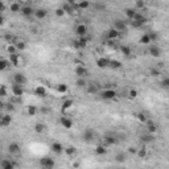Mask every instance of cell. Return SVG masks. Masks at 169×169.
Returning <instances> with one entry per match:
<instances>
[{"mask_svg":"<svg viewBox=\"0 0 169 169\" xmlns=\"http://www.w3.org/2000/svg\"><path fill=\"white\" fill-rule=\"evenodd\" d=\"M136 119L137 120H139L140 123H145L147 122V119H148V116H145V115L143 114V112H139L136 115Z\"/></svg>","mask_w":169,"mask_h":169,"instance_id":"cell-46","label":"cell"},{"mask_svg":"<svg viewBox=\"0 0 169 169\" xmlns=\"http://www.w3.org/2000/svg\"><path fill=\"white\" fill-rule=\"evenodd\" d=\"M87 32H88V26L84 24V23H79L75 26V34L78 37H83V36H87Z\"/></svg>","mask_w":169,"mask_h":169,"instance_id":"cell-4","label":"cell"},{"mask_svg":"<svg viewBox=\"0 0 169 169\" xmlns=\"http://www.w3.org/2000/svg\"><path fill=\"white\" fill-rule=\"evenodd\" d=\"M10 11L12 13H19L21 11V4L19 2H13L11 3V6H10Z\"/></svg>","mask_w":169,"mask_h":169,"instance_id":"cell-34","label":"cell"},{"mask_svg":"<svg viewBox=\"0 0 169 169\" xmlns=\"http://www.w3.org/2000/svg\"><path fill=\"white\" fill-rule=\"evenodd\" d=\"M144 124L147 126V131H148V133H155V132L157 131L156 124H155L152 120H149V119H147V122Z\"/></svg>","mask_w":169,"mask_h":169,"instance_id":"cell-26","label":"cell"},{"mask_svg":"<svg viewBox=\"0 0 169 169\" xmlns=\"http://www.w3.org/2000/svg\"><path fill=\"white\" fill-rule=\"evenodd\" d=\"M11 123H12V116L10 114H4V115L0 116V127H2V128L10 127Z\"/></svg>","mask_w":169,"mask_h":169,"instance_id":"cell-9","label":"cell"},{"mask_svg":"<svg viewBox=\"0 0 169 169\" xmlns=\"http://www.w3.org/2000/svg\"><path fill=\"white\" fill-rule=\"evenodd\" d=\"M64 152L66 153V156H69V157H73L74 155L77 153V149H75L73 145H68V147H64Z\"/></svg>","mask_w":169,"mask_h":169,"instance_id":"cell-31","label":"cell"},{"mask_svg":"<svg viewBox=\"0 0 169 169\" xmlns=\"http://www.w3.org/2000/svg\"><path fill=\"white\" fill-rule=\"evenodd\" d=\"M88 45V37L87 36H83V37H78L77 40L74 41V46L77 49H83Z\"/></svg>","mask_w":169,"mask_h":169,"instance_id":"cell-8","label":"cell"},{"mask_svg":"<svg viewBox=\"0 0 169 169\" xmlns=\"http://www.w3.org/2000/svg\"><path fill=\"white\" fill-rule=\"evenodd\" d=\"M8 61H10V64H12L15 68H20V66L24 65V58H23V56L20 54V52L10 54V58H8Z\"/></svg>","mask_w":169,"mask_h":169,"instance_id":"cell-1","label":"cell"},{"mask_svg":"<svg viewBox=\"0 0 169 169\" xmlns=\"http://www.w3.org/2000/svg\"><path fill=\"white\" fill-rule=\"evenodd\" d=\"M112 28H115L116 30H119V32H124V30L127 29V24H126V21H123V20H120V19H116L114 21V26Z\"/></svg>","mask_w":169,"mask_h":169,"instance_id":"cell-16","label":"cell"},{"mask_svg":"<svg viewBox=\"0 0 169 169\" xmlns=\"http://www.w3.org/2000/svg\"><path fill=\"white\" fill-rule=\"evenodd\" d=\"M15 167H17V164H15L10 159H3L2 161H0V168H3V169H12Z\"/></svg>","mask_w":169,"mask_h":169,"instance_id":"cell-18","label":"cell"},{"mask_svg":"<svg viewBox=\"0 0 169 169\" xmlns=\"http://www.w3.org/2000/svg\"><path fill=\"white\" fill-rule=\"evenodd\" d=\"M160 74H161V70H160V69H151L149 70V75H151V77L157 78V77H160Z\"/></svg>","mask_w":169,"mask_h":169,"instance_id":"cell-45","label":"cell"},{"mask_svg":"<svg viewBox=\"0 0 169 169\" xmlns=\"http://www.w3.org/2000/svg\"><path fill=\"white\" fill-rule=\"evenodd\" d=\"M88 7H90V2H88V0H78V2L75 3V8H77L78 11H86Z\"/></svg>","mask_w":169,"mask_h":169,"instance_id":"cell-21","label":"cell"},{"mask_svg":"<svg viewBox=\"0 0 169 169\" xmlns=\"http://www.w3.org/2000/svg\"><path fill=\"white\" fill-rule=\"evenodd\" d=\"M50 149H52L56 155H61V153H64V145H62V144L60 143V141H54V143H52Z\"/></svg>","mask_w":169,"mask_h":169,"instance_id":"cell-20","label":"cell"},{"mask_svg":"<svg viewBox=\"0 0 169 169\" xmlns=\"http://www.w3.org/2000/svg\"><path fill=\"white\" fill-rule=\"evenodd\" d=\"M54 160H53L52 157H42L41 160H40V165H41L42 168H46V169H50L54 167Z\"/></svg>","mask_w":169,"mask_h":169,"instance_id":"cell-10","label":"cell"},{"mask_svg":"<svg viewBox=\"0 0 169 169\" xmlns=\"http://www.w3.org/2000/svg\"><path fill=\"white\" fill-rule=\"evenodd\" d=\"M74 72H75V75H77V77H84L86 78V75L88 74V70L84 68V65H82V64H78L77 66H75Z\"/></svg>","mask_w":169,"mask_h":169,"instance_id":"cell-11","label":"cell"},{"mask_svg":"<svg viewBox=\"0 0 169 169\" xmlns=\"http://www.w3.org/2000/svg\"><path fill=\"white\" fill-rule=\"evenodd\" d=\"M74 106V100L73 99H65L64 102H62V106H61V110L64 111H68V110H70Z\"/></svg>","mask_w":169,"mask_h":169,"instance_id":"cell-28","label":"cell"},{"mask_svg":"<svg viewBox=\"0 0 169 169\" xmlns=\"http://www.w3.org/2000/svg\"><path fill=\"white\" fill-rule=\"evenodd\" d=\"M20 13H21V15H23L24 17H33L34 8H33L32 6H21Z\"/></svg>","mask_w":169,"mask_h":169,"instance_id":"cell-12","label":"cell"},{"mask_svg":"<svg viewBox=\"0 0 169 169\" xmlns=\"http://www.w3.org/2000/svg\"><path fill=\"white\" fill-rule=\"evenodd\" d=\"M54 13H56L57 17H64V16L66 15V12L64 11V8H62V7H61V8H57V10L54 11Z\"/></svg>","mask_w":169,"mask_h":169,"instance_id":"cell-47","label":"cell"},{"mask_svg":"<svg viewBox=\"0 0 169 169\" xmlns=\"http://www.w3.org/2000/svg\"><path fill=\"white\" fill-rule=\"evenodd\" d=\"M60 123H61V126L64 127L65 130H72L73 126H74L73 119H72V118H69V116H66V115H64V116H61V119H60Z\"/></svg>","mask_w":169,"mask_h":169,"instance_id":"cell-6","label":"cell"},{"mask_svg":"<svg viewBox=\"0 0 169 169\" xmlns=\"http://www.w3.org/2000/svg\"><path fill=\"white\" fill-rule=\"evenodd\" d=\"M13 83H17V84H21V86H24V84H26V82H28V79H26L25 74L23 73H15L13 74Z\"/></svg>","mask_w":169,"mask_h":169,"instance_id":"cell-7","label":"cell"},{"mask_svg":"<svg viewBox=\"0 0 169 169\" xmlns=\"http://www.w3.org/2000/svg\"><path fill=\"white\" fill-rule=\"evenodd\" d=\"M95 137V132L91 130V128H87V130L83 131V140L84 141H92Z\"/></svg>","mask_w":169,"mask_h":169,"instance_id":"cell-22","label":"cell"},{"mask_svg":"<svg viewBox=\"0 0 169 169\" xmlns=\"http://www.w3.org/2000/svg\"><path fill=\"white\" fill-rule=\"evenodd\" d=\"M108 68H111V69H120L122 68V62L118 61V60H110Z\"/></svg>","mask_w":169,"mask_h":169,"instance_id":"cell-38","label":"cell"},{"mask_svg":"<svg viewBox=\"0 0 169 169\" xmlns=\"http://www.w3.org/2000/svg\"><path fill=\"white\" fill-rule=\"evenodd\" d=\"M87 81H86V78L84 77H78L77 78V81H75V86L77 87H79V88H84L87 86Z\"/></svg>","mask_w":169,"mask_h":169,"instance_id":"cell-33","label":"cell"},{"mask_svg":"<svg viewBox=\"0 0 169 169\" xmlns=\"http://www.w3.org/2000/svg\"><path fill=\"white\" fill-rule=\"evenodd\" d=\"M48 16V11L45 8H37V10H34V13H33V17L37 20H44L46 19Z\"/></svg>","mask_w":169,"mask_h":169,"instance_id":"cell-13","label":"cell"},{"mask_svg":"<svg viewBox=\"0 0 169 169\" xmlns=\"http://www.w3.org/2000/svg\"><path fill=\"white\" fill-rule=\"evenodd\" d=\"M10 95V90H8V87L6 84H2L0 86V98H6Z\"/></svg>","mask_w":169,"mask_h":169,"instance_id":"cell-40","label":"cell"},{"mask_svg":"<svg viewBox=\"0 0 169 169\" xmlns=\"http://www.w3.org/2000/svg\"><path fill=\"white\" fill-rule=\"evenodd\" d=\"M139 42H140V45H151V42H152V40H151L149 33H144L143 36L140 37Z\"/></svg>","mask_w":169,"mask_h":169,"instance_id":"cell-29","label":"cell"},{"mask_svg":"<svg viewBox=\"0 0 169 169\" xmlns=\"http://www.w3.org/2000/svg\"><path fill=\"white\" fill-rule=\"evenodd\" d=\"M107 153V147L104 144H99L95 147V155L96 156H104V155Z\"/></svg>","mask_w":169,"mask_h":169,"instance_id":"cell-25","label":"cell"},{"mask_svg":"<svg viewBox=\"0 0 169 169\" xmlns=\"http://www.w3.org/2000/svg\"><path fill=\"white\" fill-rule=\"evenodd\" d=\"M7 10V7H6V3L3 2V0H0V13H3L4 11Z\"/></svg>","mask_w":169,"mask_h":169,"instance_id":"cell-52","label":"cell"},{"mask_svg":"<svg viewBox=\"0 0 169 169\" xmlns=\"http://www.w3.org/2000/svg\"><path fill=\"white\" fill-rule=\"evenodd\" d=\"M10 65H11L10 61L6 60V58H3V57H0V72H4V70H7Z\"/></svg>","mask_w":169,"mask_h":169,"instance_id":"cell-36","label":"cell"},{"mask_svg":"<svg viewBox=\"0 0 169 169\" xmlns=\"http://www.w3.org/2000/svg\"><path fill=\"white\" fill-rule=\"evenodd\" d=\"M77 2H78V0H75V3H77Z\"/></svg>","mask_w":169,"mask_h":169,"instance_id":"cell-56","label":"cell"},{"mask_svg":"<svg viewBox=\"0 0 169 169\" xmlns=\"http://www.w3.org/2000/svg\"><path fill=\"white\" fill-rule=\"evenodd\" d=\"M115 160H116L118 163H123V161H126V155H124V153H118L116 156H115Z\"/></svg>","mask_w":169,"mask_h":169,"instance_id":"cell-48","label":"cell"},{"mask_svg":"<svg viewBox=\"0 0 169 169\" xmlns=\"http://www.w3.org/2000/svg\"><path fill=\"white\" fill-rule=\"evenodd\" d=\"M106 36H107L108 41H116V40L120 38L122 33L119 32V30H116L115 28H110V29L107 30V33H106Z\"/></svg>","mask_w":169,"mask_h":169,"instance_id":"cell-5","label":"cell"},{"mask_svg":"<svg viewBox=\"0 0 169 169\" xmlns=\"http://www.w3.org/2000/svg\"><path fill=\"white\" fill-rule=\"evenodd\" d=\"M34 132H36V133H44V132H45V124L36 123V124H34Z\"/></svg>","mask_w":169,"mask_h":169,"instance_id":"cell-39","label":"cell"},{"mask_svg":"<svg viewBox=\"0 0 169 169\" xmlns=\"http://www.w3.org/2000/svg\"><path fill=\"white\" fill-rule=\"evenodd\" d=\"M34 94L40 98H44L48 95V88L44 86V84H37V86L34 87Z\"/></svg>","mask_w":169,"mask_h":169,"instance_id":"cell-15","label":"cell"},{"mask_svg":"<svg viewBox=\"0 0 169 169\" xmlns=\"http://www.w3.org/2000/svg\"><path fill=\"white\" fill-rule=\"evenodd\" d=\"M136 155H137V157L139 159H144L147 156V149L145 148H139L136 151Z\"/></svg>","mask_w":169,"mask_h":169,"instance_id":"cell-44","label":"cell"},{"mask_svg":"<svg viewBox=\"0 0 169 169\" xmlns=\"http://www.w3.org/2000/svg\"><path fill=\"white\" fill-rule=\"evenodd\" d=\"M13 44H15L17 52H23V50H25V48H26V44H25V41H23V40H15Z\"/></svg>","mask_w":169,"mask_h":169,"instance_id":"cell-30","label":"cell"},{"mask_svg":"<svg viewBox=\"0 0 169 169\" xmlns=\"http://www.w3.org/2000/svg\"><path fill=\"white\" fill-rule=\"evenodd\" d=\"M120 53L123 56H126V57H130L132 54V49L128 45H122L120 46Z\"/></svg>","mask_w":169,"mask_h":169,"instance_id":"cell-35","label":"cell"},{"mask_svg":"<svg viewBox=\"0 0 169 169\" xmlns=\"http://www.w3.org/2000/svg\"><path fill=\"white\" fill-rule=\"evenodd\" d=\"M84 88H86L87 94H90V95H95L96 92L99 91V90H98V86H96L95 83H87V86L84 87Z\"/></svg>","mask_w":169,"mask_h":169,"instance_id":"cell-27","label":"cell"},{"mask_svg":"<svg viewBox=\"0 0 169 169\" xmlns=\"http://www.w3.org/2000/svg\"><path fill=\"white\" fill-rule=\"evenodd\" d=\"M49 111H50V110H49V107H46V106H42V107L40 108V112H41V114H44V115H45V114H48Z\"/></svg>","mask_w":169,"mask_h":169,"instance_id":"cell-53","label":"cell"},{"mask_svg":"<svg viewBox=\"0 0 169 169\" xmlns=\"http://www.w3.org/2000/svg\"><path fill=\"white\" fill-rule=\"evenodd\" d=\"M7 53L8 54H12V53H17V49L15 46V44L13 42H10V44H7Z\"/></svg>","mask_w":169,"mask_h":169,"instance_id":"cell-43","label":"cell"},{"mask_svg":"<svg viewBox=\"0 0 169 169\" xmlns=\"http://www.w3.org/2000/svg\"><path fill=\"white\" fill-rule=\"evenodd\" d=\"M136 10L135 8H126V10H124V15H126V17L128 20H132L133 17H135V15H136Z\"/></svg>","mask_w":169,"mask_h":169,"instance_id":"cell-32","label":"cell"},{"mask_svg":"<svg viewBox=\"0 0 169 169\" xmlns=\"http://www.w3.org/2000/svg\"><path fill=\"white\" fill-rule=\"evenodd\" d=\"M6 106H7L6 108H7L8 111H13V110H15V106H13V103H12V102H10V103H7Z\"/></svg>","mask_w":169,"mask_h":169,"instance_id":"cell-54","label":"cell"},{"mask_svg":"<svg viewBox=\"0 0 169 169\" xmlns=\"http://www.w3.org/2000/svg\"><path fill=\"white\" fill-rule=\"evenodd\" d=\"M148 53L152 57H155V58H159V57L161 56V49H160L157 45H151L148 48Z\"/></svg>","mask_w":169,"mask_h":169,"instance_id":"cell-19","label":"cell"},{"mask_svg":"<svg viewBox=\"0 0 169 169\" xmlns=\"http://www.w3.org/2000/svg\"><path fill=\"white\" fill-rule=\"evenodd\" d=\"M24 92H25L24 86H21V84L13 83L12 86H11V94H12V96H19V98H21V96L24 95Z\"/></svg>","mask_w":169,"mask_h":169,"instance_id":"cell-3","label":"cell"},{"mask_svg":"<svg viewBox=\"0 0 169 169\" xmlns=\"http://www.w3.org/2000/svg\"><path fill=\"white\" fill-rule=\"evenodd\" d=\"M4 38H6L7 44H10V42H13V41H15V37H13L12 34H6V36H4Z\"/></svg>","mask_w":169,"mask_h":169,"instance_id":"cell-50","label":"cell"},{"mask_svg":"<svg viewBox=\"0 0 169 169\" xmlns=\"http://www.w3.org/2000/svg\"><path fill=\"white\" fill-rule=\"evenodd\" d=\"M8 152H10L11 155H19L21 152V147L19 143H16V141H13V143H11L10 145H8Z\"/></svg>","mask_w":169,"mask_h":169,"instance_id":"cell-17","label":"cell"},{"mask_svg":"<svg viewBox=\"0 0 169 169\" xmlns=\"http://www.w3.org/2000/svg\"><path fill=\"white\" fill-rule=\"evenodd\" d=\"M4 24V16H3V13H0V25H3Z\"/></svg>","mask_w":169,"mask_h":169,"instance_id":"cell-55","label":"cell"},{"mask_svg":"<svg viewBox=\"0 0 169 169\" xmlns=\"http://www.w3.org/2000/svg\"><path fill=\"white\" fill-rule=\"evenodd\" d=\"M144 8H145V2H144V0H136L135 10L136 11H141V10H144Z\"/></svg>","mask_w":169,"mask_h":169,"instance_id":"cell-42","label":"cell"},{"mask_svg":"<svg viewBox=\"0 0 169 169\" xmlns=\"http://www.w3.org/2000/svg\"><path fill=\"white\" fill-rule=\"evenodd\" d=\"M95 64L99 69H106L110 65V58H107V57H99V58H96Z\"/></svg>","mask_w":169,"mask_h":169,"instance_id":"cell-14","label":"cell"},{"mask_svg":"<svg viewBox=\"0 0 169 169\" xmlns=\"http://www.w3.org/2000/svg\"><path fill=\"white\" fill-rule=\"evenodd\" d=\"M163 88H169V78H164L161 79V82H160Z\"/></svg>","mask_w":169,"mask_h":169,"instance_id":"cell-49","label":"cell"},{"mask_svg":"<svg viewBox=\"0 0 169 169\" xmlns=\"http://www.w3.org/2000/svg\"><path fill=\"white\" fill-rule=\"evenodd\" d=\"M118 143V139L115 136H111V135H108V136H104L103 137V144L106 145V147H111V145H115Z\"/></svg>","mask_w":169,"mask_h":169,"instance_id":"cell-23","label":"cell"},{"mask_svg":"<svg viewBox=\"0 0 169 169\" xmlns=\"http://www.w3.org/2000/svg\"><path fill=\"white\" fill-rule=\"evenodd\" d=\"M141 140L143 141H152V136H151V133H148V135H143L141 136Z\"/></svg>","mask_w":169,"mask_h":169,"instance_id":"cell-51","label":"cell"},{"mask_svg":"<svg viewBox=\"0 0 169 169\" xmlns=\"http://www.w3.org/2000/svg\"><path fill=\"white\" fill-rule=\"evenodd\" d=\"M56 91L61 95H65V94H68L69 92V87H68V84L66 83H58L57 84V87H56Z\"/></svg>","mask_w":169,"mask_h":169,"instance_id":"cell-24","label":"cell"},{"mask_svg":"<svg viewBox=\"0 0 169 169\" xmlns=\"http://www.w3.org/2000/svg\"><path fill=\"white\" fill-rule=\"evenodd\" d=\"M116 95H118V92H116V90H114V88H104V90L100 92L102 99H106V100H112L116 98Z\"/></svg>","mask_w":169,"mask_h":169,"instance_id":"cell-2","label":"cell"},{"mask_svg":"<svg viewBox=\"0 0 169 169\" xmlns=\"http://www.w3.org/2000/svg\"><path fill=\"white\" fill-rule=\"evenodd\" d=\"M137 95H139V91H137L136 88H128V91H127V96L130 98V99H136Z\"/></svg>","mask_w":169,"mask_h":169,"instance_id":"cell-37","label":"cell"},{"mask_svg":"<svg viewBox=\"0 0 169 169\" xmlns=\"http://www.w3.org/2000/svg\"><path fill=\"white\" fill-rule=\"evenodd\" d=\"M37 107L36 106H28V107H26V114L29 115V116H34V115L37 114Z\"/></svg>","mask_w":169,"mask_h":169,"instance_id":"cell-41","label":"cell"}]
</instances>
